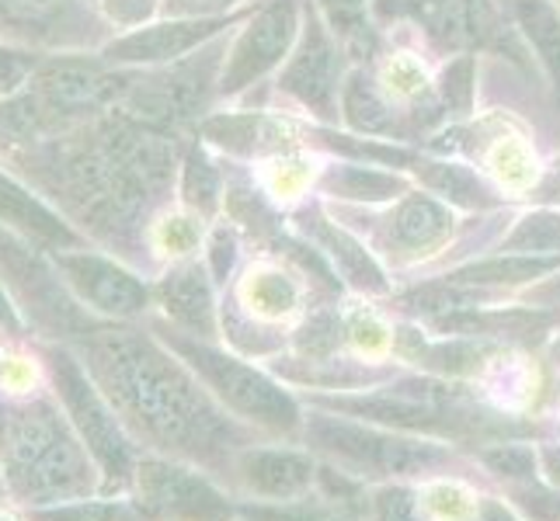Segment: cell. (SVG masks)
<instances>
[{
	"label": "cell",
	"mask_w": 560,
	"mask_h": 521,
	"mask_svg": "<svg viewBox=\"0 0 560 521\" xmlns=\"http://www.w3.org/2000/svg\"><path fill=\"white\" fill-rule=\"evenodd\" d=\"M70 347L143 452L230 479L237 452L250 446V431L241 417H226L206 382L150 327L102 320Z\"/></svg>",
	"instance_id": "obj_1"
},
{
	"label": "cell",
	"mask_w": 560,
	"mask_h": 521,
	"mask_svg": "<svg viewBox=\"0 0 560 521\" xmlns=\"http://www.w3.org/2000/svg\"><path fill=\"white\" fill-rule=\"evenodd\" d=\"M32 150L11 153L28 178L84 226L88 240L112 250H147L143 220L175 178V146L126 111L77 122Z\"/></svg>",
	"instance_id": "obj_2"
},
{
	"label": "cell",
	"mask_w": 560,
	"mask_h": 521,
	"mask_svg": "<svg viewBox=\"0 0 560 521\" xmlns=\"http://www.w3.org/2000/svg\"><path fill=\"white\" fill-rule=\"evenodd\" d=\"M0 470L18 511L102 494V470L49 386L0 393Z\"/></svg>",
	"instance_id": "obj_3"
},
{
	"label": "cell",
	"mask_w": 560,
	"mask_h": 521,
	"mask_svg": "<svg viewBox=\"0 0 560 521\" xmlns=\"http://www.w3.org/2000/svg\"><path fill=\"white\" fill-rule=\"evenodd\" d=\"M35 352L46 365L52 396L60 400L77 435H81L88 452L98 462L102 494H129L132 476H137V462L143 455L137 438L126 431V424L119 421V414H115V407L105 400L98 382L91 379V372L84 369V362L77 358L70 344L38 341Z\"/></svg>",
	"instance_id": "obj_4"
},
{
	"label": "cell",
	"mask_w": 560,
	"mask_h": 521,
	"mask_svg": "<svg viewBox=\"0 0 560 521\" xmlns=\"http://www.w3.org/2000/svg\"><path fill=\"white\" fill-rule=\"evenodd\" d=\"M150 331L206 382V390L217 396L230 414H237L241 421L258 424V428L276 431V435L296 431L300 411L293 396L282 393L265 372L250 369L247 362L220 352V347H212L206 338L178 331V327H171L167 320H150Z\"/></svg>",
	"instance_id": "obj_5"
},
{
	"label": "cell",
	"mask_w": 560,
	"mask_h": 521,
	"mask_svg": "<svg viewBox=\"0 0 560 521\" xmlns=\"http://www.w3.org/2000/svg\"><path fill=\"white\" fill-rule=\"evenodd\" d=\"M0 285L8 288L18 313L25 317L28 331L38 334V341L73 344L102 323V317L88 313L73 299L46 250L11 234L8 226H0Z\"/></svg>",
	"instance_id": "obj_6"
},
{
	"label": "cell",
	"mask_w": 560,
	"mask_h": 521,
	"mask_svg": "<svg viewBox=\"0 0 560 521\" xmlns=\"http://www.w3.org/2000/svg\"><path fill=\"white\" fill-rule=\"evenodd\" d=\"M327 407L349 411L359 417H373L383 424H397V428H415V431H442L453 438H467V435H505L518 431L523 424L505 421V417H491L480 407H467L459 390L442 382H404L390 386L386 393L373 396H331L324 400Z\"/></svg>",
	"instance_id": "obj_7"
},
{
	"label": "cell",
	"mask_w": 560,
	"mask_h": 521,
	"mask_svg": "<svg viewBox=\"0 0 560 521\" xmlns=\"http://www.w3.org/2000/svg\"><path fill=\"white\" fill-rule=\"evenodd\" d=\"M306 441L331 455L341 470L355 476H415V473H439L450 466L453 455L429 441L394 438L383 431L355 428L335 417L314 414L306 421Z\"/></svg>",
	"instance_id": "obj_8"
},
{
	"label": "cell",
	"mask_w": 560,
	"mask_h": 521,
	"mask_svg": "<svg viewBox=\"0 0 560 521\" xmlns=\"http://www.w3.org/2000/svg\"><path fill=\"white\" fill-rule=\"evenodd\" d=\"M112 25L91 0H0V43L38 52H98Z\"/></svg>",
	"instance_id": "obj_9"
},
{
	"label": "cell",
	"mask_w": 560,
	"mask_h": 521,
	"mask_svg": "<svg viewBox=\"0 0 560 521\" xmlns=\"http://www.w3.org/2000/svg\"><path fill=\"white\" fill-rule=\"evenodd\" d=\"M132 497L153 521H234L237 505L199 466L143 452L132 476Z\"/></svg>",
	"instance_id": "obj_10"
},
{
	"label": "cell",
	"mask_w": 560,
	"mask_h": 521,
	"mask_svg": "<svg viewBox=\"0 0 560 521\" xmlns=\"http://www.w3.org/2000/svg\"><path fill=\"white\" fill-rule=\"evenodd\" d=\"M49 261L56 264V272H60L73 299L94 317L132 323L153 310V285H147L119 258L77 247V250H52Z\"/></svg>",
	"instance_id": "obj_11"
},
{
	"label": "cell",
	"mask_w": 560,
	"mask_h": 521,
	"mask_svg": "<svg viewBox=\"0 0 560 521\" xmlns=\"http://www.w3.org/2000/svg\"><path fill=\"white\" fill-rule=\"evenodd\" d=\"M296 32H300L296 0H272L268 8H261L250 17V25L237 35L234 49L226 52L217 91L237 94L255 81H261L268 70L282 63L289 46L296 43Z\"/></svg>",
	"instance_id": "obj_12"
},
{
	"label": "cell",
	"mask_w": 560,
	"mask_h": 521,
	"mask_svg": "<svg viewBox=\"0 0 560 521\" xmlns=\"http://www.w3.org/2000/svg\"><path fill=\"white\" fill-rule=\"evenodd\" d=\"M338 84H341V52L338 38L320 25V17L311 14L303 25L300 46L289 56V63L279 76L285 94L311 108L320 119H338Z\"/></svg>",
	"instance_id": "obj_13"
},
{
	"label": "cell",
	"mask_w": 560,
	"mask_h": 521,
	"mask_svg": "<svg viewBox=\"0 0 560 521\" xmlns=\"http://www.w3.org/2000/svg\"><path fill=\"white\" fill-rule=\"evenodd\" d=\"M380 11L386 17H411L446 49L501 46L505 38L488 0H380Z\"/></svg>",
	"instance_id": "obj_14"
},
{
	"label": "cell",
	"mask_w": 560,
	"mask_h": 521,
	"mask_svg": "<svg viewBox=\"0 0 560 521\" xmlns=\"http://www.w3.org/2000/svg\"><path fill=\"white\" fill-rule=\"evenodd\" d=\"M226 28V17H171L147 28L112 35L98 56L112 67H161L178 63L191 49H202L209 38Z\"/></svg>",
	"instance_id": "obj_15"
},
{
	"label": "cell",
	"mask_w": 560,
	"mask_h": 521,
	"mask_svg": "<svg viewBox=\"0 0 560 521\" xmlns=\"http://www.w3.org/2000/svg\"><path fill=\"white\" fill-rule=\"evenodd\" d=\"M0 226H8L11 234L35 244L38 250H77L88 247V237L77 226H70L60 212L46 205L32 188H25L18 178L0 170Z\"/></svg>",
	"instance_id": "obj_16"
},
{
	"label": "cell",
	"mask_w": 560,
	"mask_h": 521,
	"mask_svg": "<svg viewBox=\"0 0 560 521\" xmlns=\"http://www.w3.org/2000/svg\"><path fill=\"white\" fill-rule=\"evenodd\" d=\"M153 306H161L164 320L178 331L206 341L217 338V303H212V282L202 264H171L164 279L153 285Z\"/></svg>",
	"instance_id": "obj_17"
},
{
	"label": "cell",
	"mask_w": 560,
	"mask_h": 521,
	"mask_svg": "<svg viewBox=\"0 0 560 521\" xmlns=\"http://www.w3.org/2000/svg\"><path fill=\"white\" fill-rule=\"evenodd\" d=\"M314 459L300 455V452H282V449H255L247 446L244 452H237L234 470H230V479L255 497H272V500H289L303 494L314 484Z\"/></svg>",
	"instance_id": "obj_18"
},
{
	"label": "cell",
	"mask_w": 560,
	"mask_h": 521,
	"mask_svg": "<svg viewBox=\"0 0 560 521\" xmlns=\"http://www.w3.org/2000/svg\"><path fill=\"white\" fill-rule=\"evenodd\" d=\"M450 229H453V216L446 205H439L429 196H408L394 209L386 244H390V254L397 261H418L435 254L446 244Z\"/></svg>",
	"instance_id": "obj_19"
},
{
	"label": "cell",
	"mask_w": 560,
	"mask_h": 521,
	"mask_svg": "<svg viewBox=\"0 0 560 521\" xmlns=\"http://www.w3.org/2000/svg\"><path fill=\"white\" fill-rule=\"evenodd\" d=\"M303 223H306V234L317 240L320 250H327V258L338 264V272L355 288H362V293H386V279L380 272V264L365 254V247L359 240H352L345 229L331 226L327 220H320L317 212H311Z\"/></svg>",
	"instance_id": "obj_20"
},
{
	"label": "cell",
	"mask_w": 560,
	"mask_h": 521,
	"mask_svg": "<svg viewBox=\"0 0 560 521\" xmlns=\"http://www.w3.org/2000/svg\"><path fill=\"white\" fill-rule=\"evenodd\" d=\"M237 299L244 310L255 313L258 320H285L296 310L300 288L282 268L261 261V264H250L244 272V279L237 285Z\"/></svg>",
	"instance_id": "obj_21"
},
{
	"label": "cell",
	"mask_w": 560,
	"mask_h": 521,
	"mask_svg": "<svg viewBox=\"0 0 560 521\" xmlns=\"http://www.w3.org/2000/svg\"><path fill=\"white\" fill-rule=\"evenodd\" d=\"M518 32L529 38L560 105V14L550 0H509Z\"/></svg>",
	"instance_id": "obj_22"
},
{
	"label": "cell",
	"mask_w": 560,
	"mask_h": 521,
	"mask_svg": "<svg viewBox=\"0 0 560 521\" xmlns=\"http://www.w3.org/2000/svg\"><path fill=\"white\" fill-rule=\"evenodd\" d=\"M56 132L49 111L43 102L25 87L11 94V98H0V153H18L38 140H49Z\"/></svg>",
	"instance_id": "obj_23"
},
{
	"label": "cell",
	"mask_w": 560,
	"mask_h": 521,
	"mask_svg": "<svg viewBox=\"0 0 560 521\" xmlns=\"http://www.w3.org/2000/svg\"><path fill=\"white\" fill-rule=\"evenodd\" d=\"M28 521H153L132 494H94L49 508H28Z\"/></svg>",
	"instance_id": "obj_24"
},
{
	"label": "cell",
	"mask_w": 560,
	"mask_h": 521,
	"mask_svg": "<svg viewBox=\"0 0 560 521\" xmlns=\"http://www.w3.org/2000/svg\"><path fill=\"white\" fill-rule=\"evenodd\" d=\"M560 264V254H498L491 261H480L470 268H459L450 275L453 285H518L533 282L539 275L553 272Z\"/></svg>",
	"instance_id": "obj_25"
},
{
	"label": "cell",
	"mask_w": 560,
	"mask_h": 521,
	"mask_svg": "<svg viewBox=\"0 0 560 521\" xmlns=\"http://www.w3.org/2000/svg\"><path fill=\"white\" fill-rule=\"evenodd\" d=\"M488 167L498 178V185L512 191V196H523V191H529L539 178L533 146L518 137V132H509V129L498 132L494 143L488 146Z\"/></svg>",
	"instance_id": "obj_26"
},
{
	"label": "cell",
	"mask_w": 560,
	"mask_h": 521,
	"mask_svg": "<svg viewBox=\"0 0 560 521\" xmlns=\"http://www.w3.org/2000/svg\"><path fill=\"white\" fill-rule=\"evenodd\" d=\"M147 244L153 254H161L167 261H188L202 244V216L199 212H164L161 220H153L147 229Z\"/></svg>",
	"instance_id": "obj_27"
},
{
	"label": "cell",
	"mask_w": 560,
	"mask_h": 521,
	"mask_svg": "<svg viewBox=\"0 0 560 521\" xmlns=\"http://www.w3.org/2000/svg\"><path fill=\"white\" fill-rule=\"evenodd\" d=\"M376 87L390 108L394 105H421L432 98L429 73H424V67L411 52H394L390 60L383 63V70L376 76Z\"/></svg>",
	"instance_id": "obj_28"
},
{
	"label": "cell",
	"mask_w": 560,
	"mask_h": 521,
	"mask_svg": "<svg viewBox=\"0 0 560 521\" xmlns=\"http://www.w3.org/2000/svg\"><path fill=\"white\" fill-rule=\"evenodd\" d=\"M317 11L324 17L327 32H331L341 46L365 56L373 49L376 35L370 28V8L365 0H317Z\"/></svg>",
	"instance_id": "obj_29"
},
{
	"label": "cell",
	"mask_w": 560,
	"mask_h": 521,
	"mask_svg": "<svg viewBox=\"0 0 560 521\" xmlns=\"http://www.w3.org/2000/svg\"><path fill=\"white\" fill-rule=\"evenodd\" d=\"M182 199L191 212L199 216H212L220 205V174L209 164V157L202 153V146H191L185 157V170H182Z\"/></svg>",
	"instance_id": "obj_30"
},
{
	"label": "cell",
	"mask_w": 560,
	"mask_h": 521,
	"mask_svg": "<svg viewBox=\"0 0 560 521\" xmlns=\"http://www.w3.org/2000/svg\"><path fill=\"white\" fill-rule=\"evenodd\" d=\"M501 254H560V216L533 212L505 237Z\"/></svg>",
	"instance_id": "obj_31"
},
{
	"label": "cell",
	"mask_w": 560,
	"mask_h": 521,
	"mask_svg": "<svg viewBox=\"0 0 560 521\" xmlns=\"http://www.w3.org/2000/svg\"><path fill=\"white\" fill-rule=\"evenodd\" d=\"M331 191L341 199H390L397 191H404V181L397 174H380V170H365V167H338L331 174Z\"/></svg>",
	"instance_id": "obj_32"
},
{
	"label": "cell",
	"mask_w": 560,
	"mask_h": 521,
	"mask_svg": "<svg viewBox=\"0 0 560 521\" xmlns=\"http://www.w3.org/2000/svg\"><path fill=\"white\" fill-rule=\"evenodd\" d=\"M418 174L429 181L439 196H450L453 202L463 205H488L491 191L480 185L467 167H453V164H421Z\"/></svg>",
	"instance_id": "obj_33"
},
{
	"label": "cell",
	"mask_w": 560,
	"mask_h": 521,
	"mask_svg": "<svg viewBox=\"0 0 560 521\" xmlns=\"http://www.w3.org/2000/svg\"><path fill=\"white\" fill-rule=\"evenodd\" d=\"M261 178H265L268 196H276L282 202H296L314 181V164L303 161V157H289V153H282V157L265 164Z\"/></svg>",
	"instance_id": "obj_34"
},
{
	"label": "cell",
	"mask_w": 560,
	"mask_h": 521,
	"mask_svg": "<svg viewBox=\"0 0 560 521\" xmlns=\"http://www.w3.org/2000/svg\"><path fill=\"white\" fill-rule=\"evenodd\" d=\"M43 60H46V52H38V49L0 43V98H11V94L25 91Z\"/></svg>",
	"instance_id": "obj_35"
},
{
	"label": "cell",
	"mask_w": 560,
	"mask_h": 521,
	"mask_svg": "<svg viewBox=\"0 0 560 521\" xmlns=\"http://www.w3.org/2000/svg\"><path fill=\"white\" fill-rule=\"evenodd\" d=\"M474 56H459V60L446 63V70H442V102H446L453 115H467L474 108Z\"/></svg>",
	"instance_id": "obj_36"
},
{
	"label": "cell",
	"mask_w": 560,
	"mask_h": 521,
	"mask_svg": "<svg viewBox=\"0 0 560 521\" xmlns=\"http://www.w3.org/2000/svg\"><path fill=\"white\" fill-rule=\"evenodd\" d=\"M373 518L376 521H424L421 518V500L408 487H383L373 494Z\"/></svg>",
	"instance_id": "obj_37"
},
{
	"label": "cell",
	"mask_w": 560,
	"mask_h": 521,
	"mask_svg": "<svg viewBox=\"0 0 560 521\" xmlns=\"http://www.w3.org/2000/svg\"><path fill=\"white\" fill-rule=\"evenodd\" d=\"M247 521H359L349 511H324V508H282V505H241L237 508Z\"/></svg>",
	"instance_id": "obj_38"
},
{
	"label": "cell",
	"mask_w": 560,
	"mask_h": 521,
	"mask_svg": "<svg viewBox=\"0 0 560 521\" xmlns=\"http://www.w3.org/2000/svg\"><path fill=\"white\" fill-rule=\"evenodd\" d=\"M424 508H429L439 521H467L477 508V500L453 484H435L424 490Z\"/></svg>",
	"instance_id": "obj_39"
},
{
	"label": "cell",
	"mask_w": 560,
	"mask_h": 521,
	"mask_svg": "<svg viewBox=\"0 0 560 521\" xmlns=\"http://www.w3.org/2000/svg\"><path fill=\"white\" fill-rule=\"evenodd\" d=\"M485 466L498 476H509V479H529L533 466H536V455L526 446H498V449H485L480 452Z\"/></svg>",
	"instance_id": "obj_40"
},
{
	"label": "cell",
	"mask_w": 560,
	"mask_h": 521,
	"mask_svg": "<svg viewBox=\"0 0 560 521\" xmlns=\"http://www.w3.org/2000/svg\"><path fill=\"white\" fill-rule=\"evenodd\" d=\"M98 11L112 28H143L161 11V0H98Z\"/></svg>",
	"instance_id": "obj_41"
},
{
	"label": "cell",
	"mask_w": 560,
	"mask_h": 521,
	"mask_svg": "<svg viewBox=\"0 0 560 521\" xmlns=\"http://www.w3.org/2000/svg\"><path fill=\"white\" fill-rule=\"evenodd\" d=\"M349 341L362 355H386L390 352V331L373 313H355L349 323Z\"/></svg>",
	"instance_id": "obj_42"
},
{
	"label": "cell",
	"mask_w": 560,
	"mask_h": 521,
	"mask_svg": "<svg viewBox=\"0 0 560 521\" xmlns=\"http://www.w3.org/2000/svg\"><path fill=\"white\" fill-rule=\"evenodd\" d=\"M515 505L523 508L533 521H560V494L557 490H536V487H518Z\"/></svg>",
	"instance_id": "obj_43"
},
{
	"label": "cell",
	"mask_w": 560,
	"mask_h": 521,
	"mask_svg": "<svg viewBox=\"0 0 560 521\" xmlns=\"http://www.w3.org/2000/svg\"><path fill=\"white\" fill-rule=\"evenodd\" d=\"M234 4L237 0H161V11L167 17H223Z\"/></svg>",
	"instance_id": "obj_44"
},
{
	"label": "cell",
	"mask_w": 560,
	"mask_h": 521,
	"mask_svg": "<svg viewBox=\"0 0 560 521\" xmlns=\"http://www.w3.org/2000/svg\"><path fill=\"white\" fill-rule=\"evenodd\" d=\"M234 258H237V240L230 229H217L209 240V272L217 282H226L230 268H234Z\"/></svg>",
	"instance_id": "obj_45"
},
{
	"label": "cell",
	"mask_w": 560,
	"mask_h": 521,
	"mask_svg": "<svg viewBox=\"0 0 560 521\" xmlns=\"http://www.w3.org/2000/svg\"><path fill=\"white\" fill-rule=\"evenodd\" d=\"M467 521H515V518H512L505 508H501L498 500L480 497V500H477V508H474V514H470Z\"/></svg>",
	"instance_id": "obj_46"
},
{
	"label": "cell",
	"mask_w": 560,
	"mask_h": 521,
	"mask_svg": "<svg viewBox=\"0 0 560 521\" xmlns=\"http://www.w3.org/2000/svg\"><path fill=\"white\" fill-rule=\"evenodd\" d=\"M539 459H544V470L550 476V484L560 487V449L557 446H547L544 452H539Z\"/></svg>",
	"instance_id": "obj_47"
},
{
	"label": "cell",
	"mask_w": 560,
	"mask_h": 521,
	"mask_svg": "<svg viewBox=\"0 0 560 521\" xmlns=\"http://www.w3.org/2000/svg\"><path fill=\"white\" fill-rule=\"evenodd\" d=\"M0 521H28L25 511H11L8 505H0Z\"/></svg>",
	"instance_id": "obj_48"
},
{
	"label": "cell",
	"mask_w": 560,
	"mask_h": 521,
	"mask_svg": "<svg viewBox=\"0 0 560 521\" xmlns=\"http://www.w3.org/2000/svg\"><path fill=\"white\" fill-rule=\"evenodd\" d=\"M0 505H8V487H4V470H0Z\"/></svg>",
	"instance_id": "obj_49"
},
{
	"label": "cell",
	"mask_w": 560,
	"mask_h": 521,
	"mask_svg": "<svg viewBox=\"0 0 560 521\" xmlns=\"http://www.w3.org/2000/svg\"><path fill=\"white\" fill-rule=\"evenodd\" d=\"M550 355H553V362H557V365H560V338H557V341H553V347H550Z\"/></svg>",
	"instance_id": "obj_50"
},
{
	"label": "cell",
	"mask_w": 560,
	"mask_h": 521,
	"mask_svg": "<svg viewBox=\"0 0 560 521\" xmlns=\"http://www.w3.org/2000/svg\"><path fill=\"white\" fill-rule=\"evenodd\" d=\"M4 358H8V347L0 344V369H4Z\"/></svg>",
	"instance_id": "obj_51"
},
{
	"label": "cell",
	"mask_w": 560,
	"mask_h": 521,
	"mask_svg": "<svg viewBox=\"0 0 560 521\" xmlns=\"http://www.w3.org/2000/svg\"><path fill=\"white\" fill-rule=\"evenodd\" d=\"M91 4H98V0H91Z\"/></svg>",
	"instance_id": "obj_52"
}]
</instances>
